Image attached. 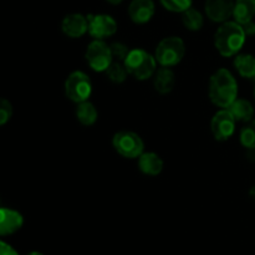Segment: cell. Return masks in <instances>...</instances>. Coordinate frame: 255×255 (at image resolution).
<instances>
[{
  "label": "cell",
  "mask_w": 255,
  "mask_h": 255,
  "mask_svg": "<svg viewBox=\"0 0 255 255\" xmlns=\"http://www.w3.org/2000/svg\"><path fill=\"white\" fill-rule=\"evenodd\" d=\"M251 196L253 197V198L255 199V187H253V188H252V191H251Z\"/></svg>",
  "instance_id": "f1b7e54d"
},
{
  "label": "cell",
  "mask_w": 255,
  "mask_h": 255,
  "mask_svg": "<svg viewBox=\"0 0 255 255\" xmlns=\"http://www.w3.org/2000/svg\"><path fill=\"white\" fill-rule=\"evenodd\" d=\"M182 14H183L182 15V21H183V25L187 29L192 30V31H197V30L202 29V26H203V16H202L198 10L189 7Z\"/></svg>",
  "instance_id": "ffe728a7"
},
{
  "label": "cell",
  "mask_w": 255,
  "mask_h": 255,
  "mask_svg": "<svg viewBox=\"0 0 255 255\" xmlns=\"http://www.w3.org/2000/svg\"><path fill=\"white\" fill-rule=\"evenodd\" d=\"M233 0H207L206 14L212 21L226 22L233 15Z\"/></svg>",
  "instance_id": "30bf717a"
},
{
  "label": "cell",
  "mask_w": 255,
  "mask_h": 255,
  "mask_svg": "<svg viewBox=\"0 0 255 255\" xmlns=\"http://www.w3.org/2000/svg\"><path fill=\"white\" fill-rule=\"evenodd\" d=\"M234 66L244 79H255V57L249 54L237 55L234 60Z\"/></svg>",
  "instance_id": "ac0fdd59"
},
{
  "label": "cell",
  "mask_w": 255,
  "mask_h": 255,
  "mask_svg": "<svg viewBox=\"0 0 255 255\" xmlns=\"http://www.w3.org/2000/svg\"><path fill=\"white\" fill-rule=\"evenodd\" d=\"M184 54L186 45L183 40L178 36H169L159 41L154 57L161 66L171 67L178 65L184 57Z\"/></svg>",
  "instance_id": "277c9868"
},
{
  "label": "cell",
  "mask_w": 255,
  "mask_h": 255,
  "mask_svg": "<svg viewBox=\"0 0 255 255\" xmlns=\"http://www.w3.org/2000/svg\"><path fill=\"white\" fill-rule=\"evenodd\" d=\"M138 168L147 176H158L163 169V161L154 152H146L139 156Z\"/></svg>",
  "instance_id": "5bb4252c"
},
{
  "label": "cell",
  "mask_w": 255,
  "mask_h": 255,
  "mask_svg": "<svg viewBox=\"0 0 255 255\" xmlns=\"http://www.w3.org/2000/svg\"><path fill=\"white\" fill-rule=\"evenodd\" d=\"M117 153L125 158H137L143 153L144 143L141 137L132 131H120L112 138Z\"/></svg>",
  "instance_id": "52a82bcc"
},
{
  "label": "cell",
  "mask_w": 255,
  "mask_h": 255,
  "mask_svg": "<svg viewBox=\"0 0 255 255\" xmlns=\"http://www.w3.org/2000/svg\"><path fill=\"white\" fill-rule=\"evenodd\" d=\"M129 75L137 80H148L156 72L157 60L149 52L142 49H133L124 61Z\"/></svg>",
  "instance_id": "3957f363"
},
{
  "label": "cell",
  "mask_w": 255,
  "mask_h": 255,
  "mask_svg": "<svg viewBox=\"0 0 255 255\" xmlns=\"http://www.w3.org/2000/svg\"><path fill=\"white\" fill-rule=\"evenodd\" d=\"M27 255H42V254L39 253V252H32V253H29Z\"/></svg>",
  "instance_id": "f546056e"
},
{
  "label": "cell",
  "mask_w": 255,
  "mask_h": 255,
  "mask_svg": "<svg viewBox=\"0 0 255 255\" xmlns=\"http://www.w3.org/2000/svg\"><path fill=\"white\" fill-rule=\"evenodd\" d=\"M110 47H111L112 55H114L115 59L120 60V61H125L126 57L128 56L129 51H131V50H128V47L125 44H122V42H112V44L110 45Z\"/></svg>",
  "instance_id": "cb8c5ba5"
},
{
  "label": "cell",
  "mask_w": 255,
  "mask_h": 255,
  "mask_svg": "<svg viewBox=\"0 0 255 255\" xmlns=\"http://www.w3.org/2000/svg\"><path fill=\"white\" fill-rule=\"evenodd\" d=\"M85 59L94 71L105 72L114 62L112 61L114 55H112L111 47L104 40H94L87 46Z\"/></svg>",
  "instance_id": "8992f818"
},
{
  "label": "cell",
  "mask_w": 255,
  "mask_h": 255,
  "mask_svg": "<svg viewBox=\"0 0 255 255\" xmlns=\"http://www.w3.org/2000/svg\"><path fill=\"white\" fill-rule=\"evenodd\" d=\"M241 143L247 149H255V120L249 121L241 131Z\"/></svg>",
  "instance_id": "7402d4cb"
},
{
  "label": "cell",
  "mask_w": 255,
  "mask_h": 255,
  "mask_svg": "<svg viewBox=\"0 0 255 255\" xmlns=\"http://www.w3.org/2000/svg\"><path fill=\"white\" fill-rule=\"evenodd\" d=\"M76 117L80 124H82L84 126H92L97 121L99 112H97L95 105L87 100L81 104H77Z\"/></svg>",
  "instance_id": "d6986e66"
},
{
  "label": "cell",
  "mask_w": 255,
  "mask_h": 255,
  "mask_svg": "<svg viewBox=\"0 0 255 255\" xmlns=\"http://www.w3.org/2000/svg\"><path fill=\"white\" fill-rule=\"evenodd\" d=\"M233 16L241 25L252 21L255 16V0H236Z\"/></svg>",
  "instance_id": "2e32d148"
},
{
  "label": "cell",
  "mask_w": 255,
  "mask_h": 255,
  "mask_svg": "<svg viewBox=\"0 0 255 255\" xmlns=\"http://www.w3.org/2000/svg\"><path fill=\"white\" fill-rule=\"evenodd\" d=\"M229 111L234 116L236 121L239 122H249L253 120L254 107L248 100L237 99L231 106L228 107Z\"/></svg>",
  "instance_id": "e0dca14e"
},
{
  "label": "cell",
  "mask_w": 255,
  "mask_h": 255,
  "mask_svg": "<svg viewBox=\"0 0 255 255\" xmlns=\"http://www.w3.org/2000/svg\"><path fill=\"white\" fill-rule=\"evenodd\" d=\"M61 29L66 36L77 39L89 31V20L82 14L66 15L61 22Z\"/></svg>",
  "instance_id": "8fae6325"
},
{
  "label": "cell",
  "mask_w": 255,
  "mask_h": 255,
  "mask_svg": "<svg viewBox=\"0 0 255 255\" xmlns=\"http://www.w3.org/2000/svg\"><path fill=\"white\" fill-rule=\"evenodd\" d=\"M246 31L237 21H226L218 27L214 35V45L219 54L231 57L238 54L246 42Z\"/></svg>",
  "instance_id": "7a4b0ae2"
},
{
  "label": "cell",
  "mask_w": 255,
  "mask_h": 255,
  "mask_svg": "<svg viewBox=\"0 0 255 255\" xmlns=\"http://www.w3.org/2000/svg\"><path fill=\"white\" fill-rule=\"evenodd\" d=\"M12 116V105L6 99H2L0 101V125L4 126Z\"/></svg>",
  "instance_id": "d4e9b609"
},
{
  "label": "cell",
  "mask_w": 255,
  "mask_h": 255,
  "mask_svg": "<svg viewBox=\"0 0 255 255\" xmlns=\"http://www.w3.org/2000/svg\"><path fill=\"white\" fill-rule=\"evenodd\" d=\"M153 85L156 91L159 92V94H169V92L173 90L174 85H176V76H174V72L172 71L169 67L162 66L161 69L156 71Z\"/></svg>",
  "instance_id": "9a60e30c"
},
{
  "label": "cell",
  "mask_w": 255,
  "mask_h": 255,
  "mask_svg": "<svg viewBox=\"0 0 255 255\" xmlns=\"http://www.w3.org/2000/svg\"><path fill=\"white\" fill-rule=\"evenodd\" d=\"M105 72H106L107 77L115 84H122L128 75L126 66H125V64L122 65L121 62H112Z\"/></svg>",
  "instance_id": "44dd1931"
},
{
  "label": "cell",
  "mask_w": 255,
  "mask_h": 255,
  "mask_svg": "<svg viewBox=\"0 0 255 255\" xmlns=\"http://www.w3.org/2000/svg\"><path fill=\"white\" fill-rule=\"evenodd\" d=\"M65 94L69 100L76 104L87 101L92 94L90 77L82 71H74L65 81Z\"/></svg>",
  "instance_id": "5b68a950"
},
{
  "label": "cell",
  "mask_w": 255,
  "mask_h": 255,
  "mask_svg": "<svg viewBox=\"0 0 255 255\" xmlns=\"http://www.w3.org/2000/svg\"><path fill=\"white\" fill-rule=\"evenodd\" d=\"M167 10L173 12H184L192 5V0H159Z\"/></svg>",
  "instance_id": "603a6c76"
},
{
  "label": "cell",
  "mask_w": 255,
  "mask_h": 255,
  "mask_svg": "<svg viewBox=\"0 0 255 255\" xmlns=\"http://www.w3.org/2000/svg\"><path fill=\"white\" fill-rule=\"evenodd\" d=\"M107 2H110V4L112 5H119L120 2H122V0H106Z\"/></svg>",
  "instance_id": "83f0119b"
},
{
  "label": "cell",
  "mask_w": 255,
  "mask_h": 255,
  "mask_svg": "<svg viewBox=\"0 0 255 255\" xmlns=\"http://www.w3.org/2000/svg\"><path fill=\"white\" fill-rule=\"evenodd\" d=\"M87 20H89V32L95 40H104L116 34L117 22L110 15H89Z\"/></svg>",
  "instance_id": "9c48e42d"
},
{
  "label": "cell",
  "mask_w": 255,
  "mask_h": 255,
  "mask_svg": "<svg viewBox=\"0 0 255 255\" xmlns=\"http://www.w3.org/2000/svg\"><path fill=\"white\" fill-rule=\"evenodd\" d=\"M24 224V218L17 211L10 208H1L0 211V234L2 237L14 234Z\"/></svg>",
  "instance_id": "4fadbf2b"
},
{
  "label": "cell",
  "mask_w": 255,
  "mask_h": 255,
  "mask_svg": "<svg viewBox=\"0 0 255 255\" xmlns=\"http://www.w3.org/2000/svg\"><path fill=\"white\" fill-rule=\"evenodd\" d=\"M128 15L136 24H146L154 15L153 0H132L128 6Z\"/></svg>",
  "instance_id": "7c38bea8"
},
{
  "label": "cell",
  "mask_w": 255,
  "mask_h": 255,
  "mask_svg": "<svg viewBox=\"0 0 255 255\" xmlns=\"http://www.w3.org/2000/svg\"><path fill=\"white\" fill-rule=\"evenodd\" d=\"M0 255H19L14 248L5 242L0 243Z\"/></svg>",
  "instance_id": "484cf974"
},
{
  "label": "cell",
  "mask_w": 255,
  "mask_h": 255,
  "mask_svg": "<svg viewBox=\"0 0 255 255\" xmlns=\"http://www.w3.org/2000/svg\"><path fill=\"white\" fill-rule=\"evenodd\" d=\"M236 119L228 109L217 112L211 121V129L217 141H227L236 131Z\"/></svg>",
  "instance_id": "ba28073f"
},
{
  "label": "cell",
  "mask_w": 255,
  "mask_h": 255,
  "mask_svg": "<svg viewBox=\"0 0 255 255\" xmlns=\"http://www.w3.org/2000/svg\"><path fill=\"white\" fill-rule=\"evenodd\" d=\"M209 99L216 106L228 109L238 97V84L236 77L227 69H219L209 80Z\"/></svg>",
  "instance_id": "6da1fadb"
},
{
  "label": "cell",
  "mask_w": 255,
  "mask_h": 255,
  "mask_svg": "<svg viewBox=\"0 0 255 255\" xmlns=\"http://www.w3.org/2000/svg\"><path fill=\"white\" fill-rule=\"evenodd\" d=\"M242 26H243L244 31H246L247 35H255V22L253 20L247 22V24H243Z\"/></svg>",
  "instance_id": "4316f807"
},
{
  "label": "cell",
  "mask_w": 255,
  "mask_h": 255,
  "mask_svg": "<svg viewBox=\"0 0 255 255\" xmlns=\"http://www.w3.org/2000/svg\"><path fill=\"white\" fill-rule=\"evenodd\" d=\"M254 96H255V90H254Z\"/></svg>",
  "instance_id": "4dcf8cb0"
}]
</instances>
